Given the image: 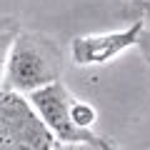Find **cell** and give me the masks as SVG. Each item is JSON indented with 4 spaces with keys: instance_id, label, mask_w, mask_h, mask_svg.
Returning a JSON list of instances; mask_svg holds the SVG:
<instances>
[{
    "instance_id": "7a4b0ae2",
    "label": "cell",
    "mask_w": 150,
    "mask_h": 150,
    "mask_svg": "<svg viewBox=\"0 0 150 150\" xmlns=\"http://www.w3.org/2000/svg\"><path fill=\"white\" fill-rule=\"evenodd\" d=\"M58 138L28 95L0 93V150H55Z\"/></svg>"
},
{
    "instance_id": "5b68a950",
    "label": "cell",
    "mask_w": 150,
    "mask_h": 150,
    "mask_svg": "<svg viewBox=\"0 0 150 150\" xmlns=\"http://www.w3.org/2000/svg\"><path fill=\"white\" fill-rule=\"evenodd\" d=\"M125 15H130V20L143 23V35H140V53L148 58L150 55V0H133V5L125 10Z\"/></svg>"
},
{
    "instance_id": "ba28073f",
    "label": "cell",
    "mask_w": 150,
    "mask_h": 150,
    "mask_svg": "<svg viewBox=\"0 0 150 150\" xmlns=\"http://www.w3.org/2000/svg\"><path fill=\"white\" fill-rule=\"evenodd\" d=\"M145 60H148V63H150V55H148V58H145Z\"/></svg>"
},
{
    "instance_id": "277c9868",
    "label": "cell",
    "mask_w": 150,
    "mask_h": 150,
    "mask_svg": "<svg viewBox=\"0 0 150 150\" xmlns=\"http://www.w3.org/2000/svg\"><path fill=\"white\" fill-rule=\"evenodd\" d=\"M28 100L35 105V110L40 112V118H43L45 123H48V128L55 133L58 143H85V140L100 138V135H95L93 130H83V128H78V125L73 123L70 105H73L75 95L65 88L63 80L30 93Z\"/></svg>"
},
{
    "instance_id": "3957f363",
    "label": "cell",
    "mask_w": 150,
    "mask_h": 150,
    "mask_svg": "<svg viewBox=\"0 0 150 150\" xmlns=\"http://www.w3.org/2000/svg\"><path fill=\"white\" fill-rule=\"evenodd\" d=\"M143 35V23L130 20L128 28L115 33H93V35H78L70 40V58L78 68H98V65L112 63L125 50L138 48Z\"/></svg>"
},
{
    "instance_id": "6da1fadb",
    "label": "cell",
    "mask_w": 150,
    "mask_h": 150,
    "mask_svg": "<svg viewBox=\"0 0 150 150\" xmlns=\"http://www.w3.org/2000/svg\"><path fill=\"white\" fill-rule=\"evenodd\" d=\"M60 75H63V50L45 33L20 30L5 50L3 90L30 95L45 85L58 83Z\"/></svg>"
},
{
    "instance_id": "8992f818",
    "label": "cell",
    "mask_w": 150,
    "mask_h": 150,
    "mask_svg": "<svg viewBox=\"0 0 150 150\" xmlns=\"http://www.w3.org/2000/svg\"><path fill=\"white\" fill-rule=\"evenodd\" d=\"M70 115H73V123L83 130H90L98 123V108L88 100H78L75 98L73 105H70Z\"/></svg>"
},
{
    "instance_id": "52a82bcc",
    "label": "cell",
    "mask_w": 150,
    "mask_h": 150,
    "mask_svg": "<svg viewBox=\"0 0 150 150\" xmlns=\"http://www.w3.org/2000/svg\"><path fill=\"white\" fill-rule=\"evenodd\" d=\"M55 150H115L105 138H95V140H85V143H58Z\"/></svg>"
}]
</instances>
